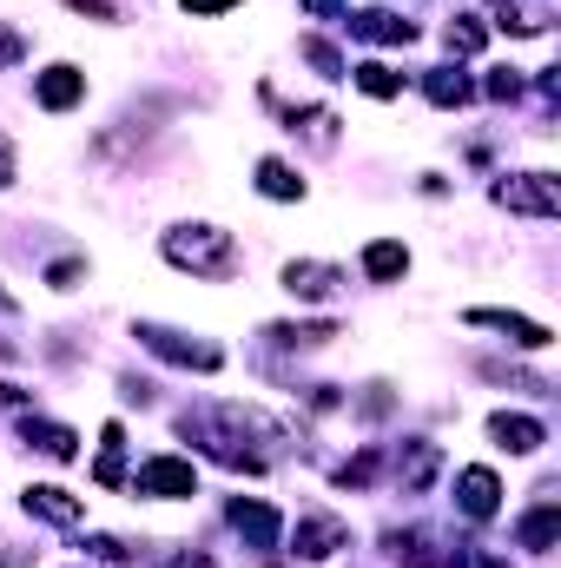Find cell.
<instances>
[{
    "label": "cell",
    "instance_id": "6da1fadb",
    "mask_svg": "<svg viewBox=\"0 0 561 568\" xmlns=\"http://www.w3.org/2000/svg\"><path fill=\"white\" fill-rule=\"evenodd\" d=\"M165 258L178 272H192V278H218V284L238 278V245L218 225H172L165 232Z\"/></svg>",
    "mask_w": 561,
    "mask_h": 568
},
{
    "label": "cell",
    "instance_id": "9c48e42d",
    "mask_svg": "<svg viewBox=\"0 0 561 568\" xmlns=\"http://www.w3.org/2000/svg\"><path fill=\"white\" fill-rule=\"evenodd\" d=\"M469 324H482V331H502L516 351H549L555 337H549V324H536V317H516V311H469Z\"/></svg>",
    "mask_w": 561,
    "mask_h": 568
},
{
    "label": "cell",
    "instance_id": "2e32d148",
    "mask_svg": "<svg viewBox=\"0 0 561 568\" xmlns=\"http://www.w3.org/2000/svg\"><path fill=\"white\" fill-rule=\"evenodd\" d=\"M422 93H429L436 106H469V100H476V87H469L456 67H429V73H422Z\"/></svg>",
    "mask_w": 561,
    "mask_h": 568
},
{
    "label": "cell",
    "instance_id": "8fae6325",
    "mask_svg": "<svg viewBox=\"0 0 561 568\" xmlns=\"http://www.w3.org/2000/svg\"><path fill=\"white\" fill-rule=\"evenodd\" d=\"M27 516H40V523H60V529H73V523L86 516V503H80L73 489H60V483H33V489H27Z\"/></svg>",
    "mask_w": 561,
    "mask_h": 568
},
{
    "label": "cell",
    "instance_id": "ba28073f",
    "mask_svg": "<svg viewBox=\"0 0 561 568\" xmlns=\"http://www.w3.org/2000/svg\"><path fill=\"white\" fill-rule=\"evenodd\" d=\"M337 549H350V523L310 509V516L297 523V556H304V562H324V556H337Z\"/></svg>",
    "mask_w": 561,
    "mask_h": 568
},
{
    "label": "cell",
    "instance_id": "44dd1931",
    "mask_svg": "<svg viewBox=\"0 0 561 568\" xmlns=\"http://www.w3.org/2000/svg\"><path fill=\"white\" fill-rule=\"evenodd\" d=\"M120 449H126V429H120V424H106V436H100V469H93V476H100L106 489L120 483Z\"/></svg>",
    "mask_w": 561,
    "mask_h": 568
},
{
    "label": "cell",
    "instance_id": "ac0fdd59",
    "mask_svg": "<svg viewBox=\"0 0 561 568\" xmlns=\"http://www.w3.org/2000/svg\"><path fill=\"white\" fill-rule=\"evenodd\" d=\"M350 80H357L370 100H397V93H404V73H390L384 60H364V67H350Z\"/></svg>",
    "mask_w": 561,
    "mask_h": 568
},
{
    "label": "cell",
    "instance_id": "d6986e66",
    "mask_svg": "<svg viewBox=\"0 0 561 568\" xmlns=\"http://www.w3.org/2000/svg\"><path fill=\"white\" fill-rule=\"evenodd\" d=\"M258 192H265V199H304V179H297L284 159H258Z\"/></svg>",
    "mask_w": 561,
    "mask_h": 568
},
{
    "label": "cell",
    "instance_id": "1f68e13d",
    "mask_svg": "<svg viewBox=\"0 0 561 568\" xmlns=\"http://www.w3.org/2000/svg\"><path fill=\"white\" fill-rule=\"evenodd\" d=\"M165 568H218V562H205V556H172Z\"/></svg>",
    "mask_w": 561,
    "mask_h": 568
},
{
    "label": "cell",
    "instance_id": "f546056e",
    "mask_svg": "<svg viewBox=\"0 0 561 568\" xmlns=\"http://www.w3.org/2000/svg\"><path fill=\"white\" fill-rule=\"evenodd\" d=\"M13 179H20V165H13V140H7V133H0V192H7V185H13Z\"/></svg>",
    "mask_w": 561,
    "mask_h": 568
},
{
    "label": "cell",
    "instance_id": "5bb4252c",
    "mask_svg": "<svg viewBox=\"0 0 561 568\" xmlns=\"http://www.w3.org/2000/svg\"><path fill=\"white\" fill-rule=\"evenodd\" d=\"M555 536H561V509L549 503V496H542V509H536V516H522L516 542H522L529 556H549V549H555Z\"/></svg>",
    "mask_w": 561,
    "mask_h": 568
},
{
    "label": "cell",
    "instance_id": "9a60e30c",
    "mask_svg": "<svg viewBox=\"0 0 561 568\" xmlns=\"http://www.w3.org/2000/svg\"><path fill=\"white\" fill-rule=\"evenodd\" d=\"M20 436H27L40 456H53V463H73V456H80V436H73L67 424H33V417H27V424H20Z\"/></svg>",
    "mask_w": 561,
    "mask_h": 568
},
{
    "label": "cell",
    "instance_id": "30bf717a",
    "mask_svg": "<svg viewBox=\"0 0 561 568\" xmlns=\"http://www.w3.org/2000/svg\"><path fill=\"white\" fill-rule=\"evenodd\" d=\"M489 436H496V449H509V456H536V449L549 443V424H542V417L502 410V417H489Z\"/></svg>",
    "mask_w": 561,
    "mask_h": 568
},
{
    "label": "cell",
    "instance_id": "52a82bcc",
    "mask_svg": "<svg viewBox=\"0 0 561 568\" xmlns=\"http://www.w3.org/2000/svg\"><path fill=\"white\" fill-rule=\"evenodd\" d=\"M456 509H462L469 523H489V516L502 509V483H496V469H482V463L462 469V476H456Z\"/></svg>",
    "mask_w": 561,
    "mask_h": 568
},
{
    "label": "cell",
    "instance_id": "277c9868",
    "mask_svg": "<svg viewBox=\"0 0 561 568\" xmlns=\"http://www.w3.org/2000/svg\"><path fill=\"white\" fill-rule=\"evenodd\" d=\"M133 489H140V496H165V503H178V496L198 489V469H192L185 456H152V463H140Z\"/></svg>",
    "mask_w": 561,
    "mask_h": 568
},
{
    "label": "cell",
    "instance_id": "4dcf8cb0",
    "mask_svg": "<svg viewBox=\"0 0 561 568\" xmlns=\"http://www.w3.org/2000/svg\"><path fill=\"white\" fill-rule=\"evenodd\" d=\"M304 13H317V20H344V0H297Z\"/></svg>",
    "mask_w": 561,
    "mask_h": 568
},
{
    "label": "cell",
    "instance_id": "f1b7e54d",
    "mask_svg": "<svg viewBox=\"0 0 561 568\" xmlns=\"http://www.w3.org/2000/svg\"><path fill=\"white\" fill-rule=\"evenodd\" d=\"M178 7H185V13H198V20H205V13H232V7H245V0H178Z\"/></svg>",
    "mask_w": 561,
    "mask_h": 568
},
{
    "label": "cell",
    "instance_id": "83f0119b",
    "mask_svg": "<svg viewBox=\"0 0 561 568\" xmlns=\"http://www.w3.org/2000/svg\"><path fill=\"white\" fill-rule=\"evenodd\" d=\"M73 13H93V20H120V7L113 0H67Z\"/></svg>",
    "mask_w": 561,
    "mask_h": 568
},
{
    "label": "cell",
    "instance_id": "4fadbf2b",
    "mask_svg": "<svg viewBox=\"0 0 561 568\" xmlns=\"http://www.w3.org/2000/svg\"><path fill=\"white\" fill-rule=\"evenodd\" d=\"M344 27H350L357 40H377V47H410V40H417V27L397 20V13H384V7H370V13H344Z\"/></svg>",
    "mask_w": 561,
    "mask_h": 568
},
{
    "label": "cell",
    "instance_id": "7c38bea8",
    "mask_svg": "<svg viewBox=\"0 0 561 568\" xmlns=\"http://www.w3.org/2000/svg\"><path fill=\"white\" fill-rule=\"evenodd\" d=\"M337 284H344V272H337V265H317V258L284 265V291H290V297H304V304H324Z\"/></svg>",
    "mask_w": 561,
    "mask_h": 568
},
{
    "label": "cell",
    "instance_id": "d4e9b609",
    "mask_svg": "<svg viewBox=\"0 0 561 568\" xmlns=\"http://www.w3.org/2000/svg\"><path fill=\"white\" fill-rule=\"evenodd\" d=\"M489 100H522V73H516V67H496V80H489Z\"/></svg>",
    "mask_w": 561,
    "mask_h": 568
},
{
    "label": "cell",
    "instance_id": "8992f818",
    "mask_svg": "<svg viewBox=\"0 0 561 568\" xmlns=\"http://www.w3.org/2000/svg\"><path fill=\"white\" fill-rule=\"evenodd\" d=\"M232 529L252 542V549H278V529H284V516L272 509V503H258V496H232Z\"/></svg>",
    "mask_w": 561,
    "mask_h": 568
},
{
    "label": "cell",
    "instance_id": "d6a6232c",
    "mask_svg": "<svg viewBox=\"0 0 561 568\" xmlns=\"http://www.w3.org/2000/svg\"><path fill=\"white\" fill-rule=\"evenodd\" d=\"M0 311H13V297H7V291H0Z\"/></svg>",
    "mask_w": 561,
    "mask_h": 568
},
{
    "label": "cell",
    "instance_id": "e0dca14e",
    "mask_svg": "<svg viewBox=\"0 0 561 568\" xmlns=\"http://www.w3.org/2000/svg\"><path fill=\"white\" fill-rule=\"evenodd\" d=\"M364 272H370L377 284H397L404 272H410V252H404L397 239H377V245L364 252Z\"/></svg>",
    "mask_w": 561,
    "mask_h": 568
},
{
    "label": "cell",
    "instance_id": "3957f363",
    "mask_svg": "<svg viewBox=\"0 0 561 568\" xmlns=\"http://www.w3.org/2000/svg\"><path fill=\"white\" fill-rule=\"evenodd\" d=\"M140 344L152 351V357H165V364H185V371H218V364H225L218 344L185 337V331H165V324H140Z\"/></svg>",
    "mask_w": 561,
    "mask_h": 568
},
{
    "label": "cell",
    "instance_id": "5b68a950",
    "mask_svg": "<svg viewBox=\"0 0 561 568\" xmlns=\"http://www.w3.org/2000/svg\"><path fill=\"white\" fill-rule=\"evenodd\" d=\"M80 100H86V73H80V67H67V60H60V67H47V73L33 80V106H40V113H73Z\"/></svg>",
    "mask_w": 561,
    "mask_h": 568
},
{
    "label": "cell",
    "instance_id": "4316f807",
    "mask_svg": "<svg viewBox=\"0 0 561 568\" xmlns=\"http://www.w3.org/2000/svg\"><path fill=\"white\" fill-rule=\"evenodd\" d=\"M20 60H27V40L13 27H0V67H20Z\"/></svg>",
    "mask_w": 561,
    "mask_h": 568
},
{
    "label": "cell",
    "instance_id": "cb8c5ba5",
    "mask_svg": "<svg viewBox=\"0 0 561 568\" xmlns=\"http://www.w3.org/2000/svg\"><path fill=\"white\" fill-rule=\"evenodd\" d=\"M449 47H456V53H476V47H482V27H476V13L449 20Z\"/></svg>",
    "mask_w": 561,
    "mask_h": 568
},
{
    "label": "cell",
    "instance_id": "ffe728a7",
    "mask_svg": "<svg viewBox=\"0 0 561 568\" xmlns=\"http://www.w3.org/2000/svg\"><path fill=\"white\" fill-rule=\"evenodd\" d=\"M265 337H278L284 351H317V344H330V337H337V324H272Z\"/></svg>",
    "mask_w": 561,
    "mask_h": 568
},
{
    "label": "cell",
    "instance_id": "7402d4cb",
    "mask_svg": "<svg viewBox=\"0 0 561 568\" xmlns=\"http://www.w3.org/2000/svg\"><path fill=\"white\" fill-rule=\"evenodd\" d=\"M304 60H310L324 80H344V73H350V67H344V53H337L330 40H304Z\"/></svg>",
    "mask_w": 561,
    "mask_h": 568
},
{
    "label": "cell",
    "instance_id": "603a6c76",
    "mask_svg": "<svg viewBox=\"0 0 561 568\" xmlns=\"http://www.w3.org/2000/svg\"><path fill=\"white\" fill-rule=\"evenodd\" d=\"M337 483H344V489H364V483H377V449H364L357 463H344V469H337Z\"/></svg>",
    "mask_w": 561,
    "mask_h": 568
},
{
    "label": "cell",
    "instance_id": "7a4b0ae2",
    "mask_svg": "<svg viewBox=\"0 0 561 568\" xmlns=\"http://www.w3.org/2000/svg\"><path fill=\"white\" fill-rule=\"evenodd\" d=\"M496 205H509V212H529V219H561V185H555V172H516V179H502V185H496Z\"/></svg>",
    "mask_w": 561,
    "mask_h": 568
},
{
    "label": "cell",
    "instance_id": "484cf974",
    "mask_svg": "<svg viewBox=\"0 0 561 568\" xmlns=\"http://www.w3.org/2000/svg\"><path fill=\"white\" fill-rule=\"evenodd\" d=\"M80 278H86V265H80V258H60V265L47 272V284H53V291H73Z\"/></svg>",
    "mask_w": 561,
    "mask_h": 568
}]
</instances>
